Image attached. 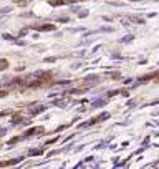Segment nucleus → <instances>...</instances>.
<instances>
[{
	"mask_svg": "<svg viewBox=\"0 0 159 169\" xmlns=\"http://www.w3.org/2000/svg\"><path fill=\"white\" fill-rule=\"evenodd\" d=\"M37 28H38L40 32H51V30H55V27H53V25H50V23H48V25H43V27H37Z\"/></svg>",
	"mask_w": 159,
	"mask_h": 169,
	"instance_id": "f257e3e1",
	"label": "nucleus"
},
{
	"mask_svg": "<svg viewBox=\"0 0 159 169\" xmlns=\"http://www.w3.org/2000/svg\"><path fill=\"white\" fill-rule=\"evenodd\" d=\"M7 66H8V62L5 58H2L0 60V70H7Z\"/></svg>",
	"mask_w": 159,
	"mask_h": 169,
	"instance_id": "f03ea898",
	"label": "nucleus"
},
{
	"mask_svg": "<svg viewBox=\"0 0 159 169\" xmlns=\"http://www.w3.org/2000/svg\"><path fill=\"white\" fill-rule=\"evenodd\" d=\"M61 3H65L63 0H55V2H51V5H61Z\"/></svg>",
	"mask_w": 159,
	"mask_h": 169,
	"instance_id": "7ed1b4c3",
	"label": "nucleus"
},
{
	"mask_svg": "<svg viewBox=\"0 0 159 169\" xmlns=\"http://www.w3.org/2000/svg\"><path fill=\"white\" fill-rule=\"evenodd\" d=\"M20 119H22V116H20V115H17L15 118H13V123H20Z\"/></svg>",
	"mask_w": 159,
	"mask_h": 169,
	"instance_id": "20e7f679",
	"label": "nucleus"
},
{
	"mask_svg": "<svg viewBox=\"0 0 159 169\" xmlns=\"http://www.w3.org/2000/svg\"><path fill=\"white\" fill-rule=\"evenodd\" d=\"M40 153H41L40 149H33V151H30V154H40Z\"/></svg>",
	"mask_w": 159,
	"mask_h": 169,
	"instance_id": "39448f33",
	"label": "nucleus"
}]
</instances>
